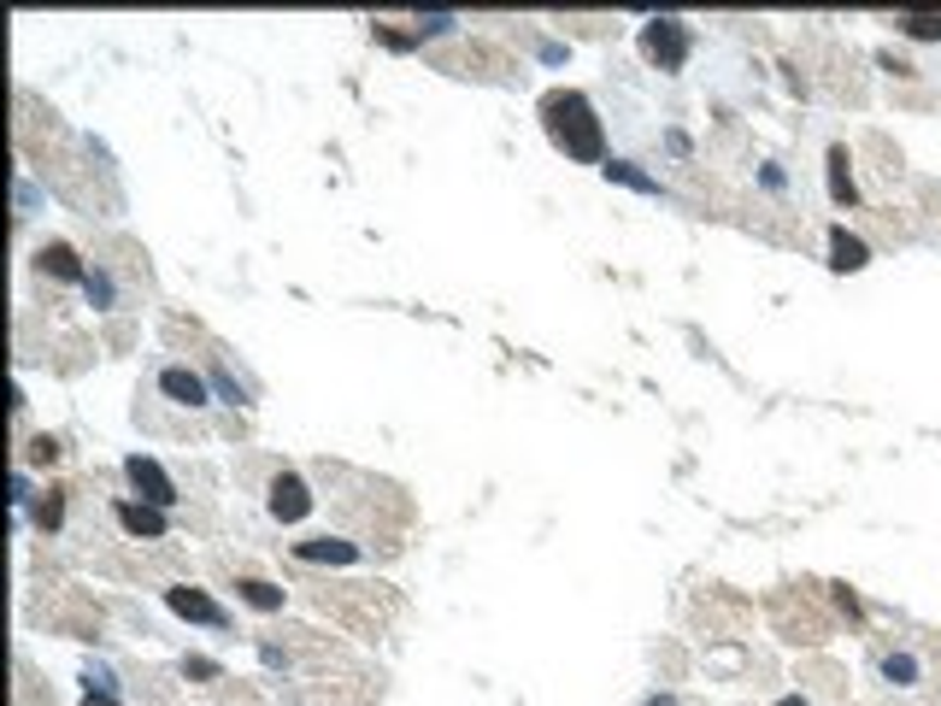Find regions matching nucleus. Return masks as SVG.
<instances>
[{"label": "nucleus", "instance_id": "dca6fc26", "mask_svg": "<svg viewBox=\"0 0 941 706\" xmlns=\"http://www.w3.org/2000/svg\"><path fill=\"white\" fill-rule=\"evenodd\" d=\"M207 383H212V388H219V395L230 400V407H248V388H242L236 377H230V371H224V366H212V377H207Z\"/></svg>", "mask_w": 941, "mask_h": 706}, {"label": "nucleus", "instance_id": "4468645a", "mask_svg": "<svg viewBox=\"0 0 941 706\" xmlns=\"http://www.w3.org/2000/svg\"><path fill=\"white\" fill-rule=\"evenodd\" d=\"M901 30H906L912 41H941V18H936V12H906Z\"/></svg>", "mask_w": 941, "mask_h": 706}, {"label": "nucleus", "instance_id": "aec40b11", "mask_svg": "<svg viewBox=\"0 0 941 706\" xmlns=\"http://www.w3.org/2000/svg\"><path fill=\"white\" fill-rule=\"evenodd\" d=\"M183 671H188V677H207V683H219V677H224L219 659H183Z\"/></svg>", "mask_w": 941, "mask_h": 706}, {"label": "nucleus", "instance_id": "6e6552de", "mask_svg": "<svg viewBox=\"0 0 941 706\" xmlns=\"http://www.w3.org/2000/svg\"><path fill=\"white\" fill-rule=\"evenodd\" d=\"M295 559H307V566H354V559H359V542H342V536L295 542Z\"/></svg>", "mask_w": 941, "mask_h": 706}, {"label": "nucleus", "instance_id": "b1692460", "mask_svg": "<svg viewBox=\"0 0 941 706\" xmlns=\"http://www.w3.org/2000/svg\"><path fill=\"white\" fill-rule=\"evenodd\" d=\"M835 607H842L847 618H859V595H853V589H835Z\"/></svg>", "mask_w": 941, "mask_h": 706}, {"label": "nucleus", "instance_id": "423d86ee", "mask_svg": "<svg viewBox=\"0 0 941 706\" xmlns=\"http://www.w3.org/2000/svg\"><path fill=\"white\" fill-rule=\"evenodd\" d=\"M112 518H119V524H124L136 542H159V536L171 530V518L159 512V507H148V500H119V507H112Z\"/></svg>", "mask_w": 941, "mask_h": 706}, {"label": "nucleus", "instance_id": "2eb2a0df", "mask_svg": "<svg viewBox=\"0 0 941 706\" xmlns=\"http://www.w3.org/2000/svg\"><path fill=\"white\" fill-rule=\"evenodd\" d=\"M60 524H65V500L48 488V495L36 500V530H60Z\"/></svg>", "mask_w": 941, "mask_h": 706}, {"label": "nucleus", "instance_id": "f257e3e1", "mask_svg": "<svg viewBox=\"0 0 941 706\" xmlns=\"http://www.w3.org/2000/svg\"><path fill=\"white\" fill-rule=\"evenodd\" d=\"M542 124H547V136H554V148H565V160L606 165V136H600V119H595V100L583 89H547Z\"/></svg>", "mask_w": 941, "mask_h": 706}, {"label": "nucleus", "instance_id": "ddd939ff", "mask_svg": "<svg viewBox=\"0 0 941 706\" xmlns=\"http://www.w3.org/2000/svg\"><path fill=\"white\" fill-rule=\"evenodd\" d=\"M236 595L248 600L253 612H283V589H277V583H259V578H242V583H236Z\"/></svg>", "mask_w": 941, "mask_h": 706}, {"label": "nucleus", "instance_id": "5701e85b", "mask_svg": "<svg viewBox=\"0 0 941 706\" xmlns=\"http://www.w3.org/2000/svg\"><path fill=\"white\" fill-rule=\"evenodd\" d=\"M7 500L24 512V500H30V478H24V471H12V495H7Z\"/></svg>", "mask_w": 941, "mask_h": 706}, {"label": "nucleus", "instance_id": "f8f14e48", "mask_svg": "<svg viewBox=\"0 0 941 706\" xmlns=\"http://www.w3.org/2000/svg\"><path fill=\"white\" fill-rule=\"evenodd\" d=\"M606 183H618V189H635V195H659V177H647L635 160H606Z\"/></svg>", "mask_w": 941, "mask_h": 706}, {"label": "nucleus", "instance_id": "f03ea898", "mask_svg": "<svg viewBox=\"0 0 941 706\" xmlns=\"http://www.w3.org/2000/svg\"><path fill=\"white\" fill-rule=\"evenodd\" d=\"M642 53L659 71H683L689 65V24L683 18H647L642 24Z\"/></svg>", "mask_w": 941, "mask_h": 706}, {"label": "nucleus", "instance_id": "412c9836", "mask_svg": "<svg viewBox=\"0 0 941 706\" xmlns=\"http://www.w3.org/2000/svg\"><path fill=\"white\" fill-rule=\"evenodd\" d=\"M83 683H89V689H107V695H119V683H112L107 666H89V671H83Z\"/></svg>", "mask_w": 941, "mask_h": 706}, {"label": "nucleus", "instance_id": "20e7f679", "mask_svg": "<svg viewBox=\"0 0 941 706\" xmlns=\"http://www.w3.org/2000/svg\"><path fill=\"white\" fill-rule=\"evenodd\" d=\"M165 607L177 612V618H188V624H207V630H230V612H224L219 600L207 595V589H188V583H177V589H165Z\"/></svg>", "mask_w": 941, "mask_h": 706}, {"label": "nucleus", "instance_id": "a878e982", "mask_svg": "<svg viewBox=\"0 0 941 706\" xmlns=\"http://www.w3.org/2000/svg\"><path fill=\"white\" fill-rule=\"evenodd\" d=\"M642 706H677V695H647Z\"/></svg>", "mask_w": 941, "mask_h": 706}, {"label": "nucleus", "instance_id": "393cba45", "mask_svg": "<svg viewBox=\"0 0 941 706\" xmlns=\"http://www.w3.org/2000/svg\"><path fill=\"white\" fill-rule=\"evenodd\" d=\"M83 706H124V701L107 695V689H89V695H83Z\"/></svg>", "mask_w": 941, "mask_h": 706}, {"label": "nucleus", "instance_id": "7ed1b4c3", "mask_svg": "<svg viewBox=\"0 0 941 706\" xmlns=\"http://www.w3.org/2000/svg\"><path fill=\"white\" fill-rule=\"evenodd\" d=\"M124 478H129V488H136V495L148 500V507H159V512L177 507V483H171V471L159 466V459L129 454V459H124Z\"/></svg>", "mask_w": 941, "mask_h": 706}, {"label": "nucleus", "instance_id": "1a4fd4ad", "mask_svg": "<svg viewBox=\"0 0 941 706\" xmlns=\"http://www.w3.org/2000/svg\"><path fill=\"white\" fill-rule=\"evenodd\" d=\"M865 265H871V248H865L847 224H835L830 230V271H842V277H847V271H865Z\"/></svg>", "mask_w": 941, "mask_h": 706}, {"label": "nucleus", "instance_id": "0eeeda50", "mask_svg": "<svg viewBox=\"0 0 941 706\" xmlns=\"http://www.w3.org/2000/svg\"><path fill=\"white\" fill-rule=\"evenodd\" d=\"M159 395L177 400V407H207V377L188 366H165L159 371Z\"/></svg>", "mask_w": 941, "mask_h": 706}, {"label": "nucleus", "instance_id": "f3484780", "mask_svg": "<svg viewBox=\"0 0 941 706\" xmlns=\"http://www.w3.org/2000/svg\"><path fill=\"white\" fill-rule=\"evenodd\" d=\"M882 677H889V683H918V659H912V654H889V659H882Z\"/></svg>", "mask_w": 941, "mask_h": 706}, {"label": "nucleus", "instance_id": "39448f33", "mask_svg": "<svg viewBox=\"0 0 941 706\" xmlns=\"http://www.w3.org/2000/svg\"><path fill=\"white\" fill-rule=\"evenodd\" d=\"M265 507H271L277 524H300V518L312 512V488L300 483L295 471H277V478H271V500H265Z\"/></svg>", "mask_w": 941, "mask_h": 706}, {"label": "nucleus", "instance_id": "4be33fe9", "mask_svg": "<svg viewBox=\"0 0 941 706\" xmlns=\"http://www.w3.org/2000/svg\"><path fill=\"white\" fill-rule=\"evenodd\" d=\"M30 459H48V466H53V459H60V442H53V436H36V442H30Z\"/></svg>", "mask_w": 941, "mask_h": 706}, {"label": "nucleus", "instance_id": "6ab92c4d", "mask_svg": "<svg viewBox=\"0 0 941 706\" xmlns=\"http://www.w3.org/2000/svg\"><path fill=\"white\" fill-rule=\"evenodd\" d=\"M454 12H424V18H418V36H447V30H454Z\"/></svg>", "mask_w": 941, "mask_h": 706}, {"label": "nucleus", "instance_id": "9d476101", "mask_svg": "<svg viewBox=\"0 0 941 706\" xmlns=\"http://www.w3.org/2000/svg\"><path fill=\"white\" fill-rule=\"evenodd\" d=\"M824 165H830V200H835V207H853V200H859V183H853V160H847L842 141L830 148V160H824Z\"/></svg>", "mask_w": 941, "mask_h": 706}, {"label": "nucleus", "instance_id": "a211bd4d", "mask_svg": "<svg viewBox=\"0 0 941 706\" xmlns=\"http://www.w3.org/2000/svg\"><path fill=\"white\" fill-rule=\"evenodd\" d=\"M83 295H89L100 312H107V307H112V277H107V271L95 265V271H89V283H83Z\"/></svg>", "mask_w": 941, "mask_h": 706}, {"label": "nucleus", "instance_id": "9b49d317", "mask_svg": "<svg viewBox=\"0 0 941 706\" xmlns=\"http://www.w3.org/2000/svg\"><path fill=\"white\" fill-rule=\"evenodd\" d=\"M36 259H41V271H53L60 283H89V271H83L77 248H65V241H48V248H41Z\"/></svg>", "mask_w": 941, "mask_h": 706}, {"label": "nucleus", "instance_id": "bb28decb", "mask_svg": "<svg viewBox=\"0 0 941 706\" xmlns=\"http://www.w3.org/2000/svg\"><path fill=\"white\" fill-rule=\"evenodd\" d=\"M777 706H806V701H801V695H783V701H777Z\"/></svg>", "mask_w": 941, "mask_h": 706}]
</instances>
